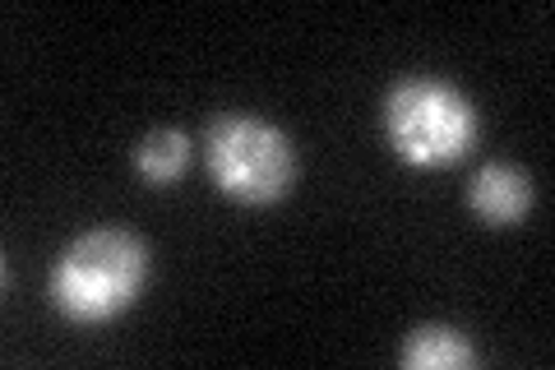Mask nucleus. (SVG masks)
Segmentation results:
<instances>
[{
    "mask_svg": "<svg viewBox=\"0 0 555 370\" xmlns=\"http://www.w3.org/2000/svg\"><path fill=\"white\" fill-rule=\"evenodd\" d=\"M190 153L195 149H190V139L181 130H149L134 144V171L144 176L149 186H171L185 176Z\"/></svg>",
    "mask_w": 555,
    "mask_h": 370,
    "instance_id": "nucleus-6",
    "label": "nucleus"
},
{
    "mask_svg": "<svg viewBox=\"0 0 555 370\" xmlns=\"http://www.w3.org/2000/svg\"><path fill=\"white\" fill-rule=\"evenodd\" d=\"M204 167L222 195L236 204H278L297 181L292 139L250 112H228L204 130Z\"/></svg>",
    "mask_w": 555,
    "mask_h": 370,
    "instance_id": "nucleus-3",
    "label": "nucleus"
},
{
    "mask_svg": "<svg viewBox=\"0 0 555 370\" xmlns=\"http://www.w3.org/2000/svg\"><path fill=\"white\" fill-rule=\"evenodd\" d=\"M144 283L149 245L116 227H98L61 251V259L51 264L47 292L69 324H112L139 302Z\"/></svg>",
    "mask_w": 555,
    "mask_h": 370,
    "instance_id": "nucleus-1",
    "label": "nucleus"
},
{
    "mask_svg": "<svg viewBox=\"0 0 555 370\" xmlns=\"http://www.w3.org/2000/svg\"><path fill=\"white\" fill-rule=\"evenodd\" d=\"M481 120L473 98L440 75H408L385 93V139L408 167H449L473 153Z\"/></svg>",
    "mask_w": 555,
    "mask_h": 370,
    "instance_id": "nucleus-2",
    "label": "nucleus"
},
{
    "mask_svg": "<svg viewBox=\"0 0 555 370\" xmlns=\"http://www.w3.org/2000/svg\"><path fill=\"white\" fill-rule=\"evenodd\" d=\"M398 361L408 370H467L477 361V352H473V339L454 324H422L408 333Z\"/></svg>",
    "mask_w": 555,
    "mask_h": 370,
    "instance_id": "nucleus-5",
    "label": "nucleus"
},
{
    "mask_svg": "<svg viewBox=\"0 0 555 370\" xmlns=\"http://www.w3.org/2000/svg\"><path fill=\"white\" fill-rule=\"evenodd\" d=\"M467 208L491 222V227H509L518 222L532 208V181L528 171H518L509 163H486L473 171V181H467Z\"/></svg>",
    "mask_w": 555,
    "mask_h": 370,
    "instance_id": "nucleus-4",
    "label": "nucleus"
}]
</instances>
